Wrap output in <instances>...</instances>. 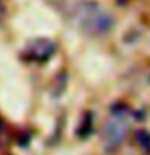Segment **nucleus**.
Here are the masks:
<instances>
[{
	"label": "nucleus",
	"instance_id": "obj_1",
	"mask_svg": "<svg viewBox=\"0 0 150 155\" xmlns=\"http://www.w3.org/2000/svg\"><path fill=\"white\" fill-rule=\"evenodd\" d=\"M77 15L81 26L92 36H105L113 29V18L95 3H82L77 10Z\"/></svg>",
	"mask_w": 150,
	"mask_h": 155
},
{
	"label": "nucleus",
	"instance_id": "obj_2",
	"mask_svg": "<svg viewBox=\"0 0 150 155\" xmlns=\"http://www.w3.org/2000/svg\"><path fill=\"white\" fill-rule=\"evenodd\" d=\"M129 111L123 113H113L111 120L103 126V145L106 150L113 152L123 144L129 131Z\"/></svg>",
	"mask_w": 150,
	"mask_h": 155
},
{
	"label": "nucleus",
	"instance_id": "obj_3",
	"mask_svg": "<svg viewBox=\"0 0 150 155\" xmlns=\"http://www.w3.org/2000/svg\"><path fill=\"white\" fill-rule=\"evenodd\" d=\"M55 53V44L48 39H36L24 48L23 58L32 63H45Z\"/></svg>",
	"mask_w": 150,
	"mask_h": 155
},
{
	"label": "nucleus",
	"instance_id": "obj_4",
	"mask_svg": "<svg viewBox=\"0 0 150 155\" xmlns=\"http://www.w3.org/2000/svg\"><path fill=\"white\" fill-rule=\"evenodd\" d=\"M135 139L140 144V149L144 150V153H150V134L145 131H137Z\"/></svg>",
	"mask_w": 150,
	"mask_h": 155
},
{
	"label": "nucleus",
	"instance_id": "obj_5",
	"mask_svg": "<svg viewBox=\"0 0 150 155\" xmlns=\"http://www.w3.org/2000/svg\"><path fill=\"white\" fill-rule=\"evenodd\" d=\"M3 131V123H2V120H0V133Z\"/></svg>",
	"mask_w": 150,
	"mask_h": 155
},
{
	"label": "nucleus",
	"instance_id": "obj_6",
	"mask_svg": "<svg viewBox=\"0 0 150 155\" xmlns=\"http://www.w3.org/2000/svg\"><path fill=\"white\" fill-rule=\"evenodd\" d=\"M118 2H119V0H118ZM121 2H123V0H121Z\"/></svg>",
	"mask_w": 150,
	"mask_h": 155
}]
</instances>
